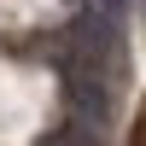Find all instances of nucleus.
<instances>
[{"mask_svg":"<svg viewBox=\"0 0 146 146\" xmlns=\"http://www.w3.org/2000/svg\"><path fill=\"white\" fill-rule=\"evenodd\" d=\"M47 146H76V140H47Z\"/></svg>","mask_w":146,"mask_h":146,"instance_id":"2","label":"nucleus"},{"mask_svg":"<svg viewBox=\"0 0 146 146\" xmlns=\"http://www.w3.org/2000/svg\"><path fill=\"white\" fill-rule=\"evenodd\" d=\"M129 146H146V111L135 117V135H129Z\"/></svg>","mask_w":146,"mask_h":146,"instance_id":"1","label":"nucleus"}]
</instances>
